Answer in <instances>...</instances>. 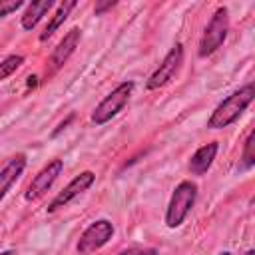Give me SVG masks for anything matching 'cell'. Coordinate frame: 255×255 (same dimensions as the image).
Segmentation results:
<instances>
[{"mask_svg": "<svg viewBox=\"0 0 255 255\" xmlns=\"http://www.w3.org/2000/svg\"><path fill=\"white\" fill-rule=\"evenodd\" d=\"M253 96H255L253 84H247V86L239 88L237 92H233L231 96H227L211 112V116L207 120V128L209 129H223V128L235 124L241 118V114L249 108V104L253 102Z\"/></svg>", "mask_w": 255, "mask_h": 255, "instance_id": "cell-1", "label": "cell"}, {"mask_svg": "<svg viewBox=\"0 0 255 255\" xmlns=\"http://www.w3.org/2000/svg\"><path fill=\"white\" fill-rule=\"evenodd\" d=\"M195 197H197V185L189 179L177 183V187L173 189L171 193V199L167 203V209H165V225L169 229H175L179 227L185 217L189 215L193 203H195Z\"/></svg>", "mask_w": 255, "mask_h": 255, "instance_id": "cell-2", "label": "cell"}, {"mask_svg": "<svg viewBox=\"0 0 255 255\" xmlns=\"http://www.w3.org/2000/svg\"><path fill=\"white\" fill-rule=\"evenodd\" d=\"M227 32H229V12L225 6H219L211 20L207 22L203 34H201V40H199V48H197V56L199 58H207L211 56L215 50L221 48V44L225 42L227 38Z\"/></svg>", "mask_w": 255, "mask_h": 255, "instance_id": "cell-3", "label": "cell"}, {"mask_svg": "<svg viewBox=\"0 0 255 255\" xmlns=\"http://www.w3.org/2000/svg\"><path fill=\"white\" fill-rule=\"evenodd\" d=\"M131 92H133V82H122V84H118L98 106H96V110L92 112V122L96 124V126H104V124H108L112 118H116L122 110H124V106L129 102V98H131Z\"/></svg>", "mask_w": 255, "mask_h": 255, "instance_id": "cell-4", "label": "cell"}, {"mask_svg": "<svg viewBox=\"0 0 255 255\" xmlns=\"http://www.w3.org/2000/svg\"><path fill=\"white\" fill-rule=\"evenodd\" d=\"M114 231L116 229H114L112 221H108V219H98V221L90 223L88 229L80 235L78 245H76V251L80 255H90V253L102 249L114 237Z\"/></svg>", "mask_w": 255, "mask_h": 255, "instance_id": "cell-5", "label": "cell"}, {"mask_svg": "<svg viewBox=\"0 0 255 255\" xmlns=\"http://www.w3.org/2000/svg\"><path fill=\"white\" fill-rule=\"evenodd\" d=\"M183 64V46L181 44H175L167 54L165 58L161 60V64L155 68V72L147 78V84L145 88L147 90H157L161 86H165L169 80H173V76L179 72Z\"/></svg>", "mask_w": 255, "mask_h": 255, "instance_id": "cell-6", "label": "cell"}, {"mask_svg": "<svg viewBox=\"0 0 255 255\" xmlns=\"http://www.w3.org/2000/svg\"><path fill=\"white\" fill-rule=\"evenodd\" d=\"M62 169H64V161H62V159H54V161H50L48 165H44V167L34 175V179L30 181V185H28V189H26V193H24L26 201H36V199H40V197L52 187V183L58 179V175L62 173Z\"/></svg>", "mask_w": 255, "mask_h": 255, "instance_id": "cell-7", "label": "cell"}, {"mask_svg": "<svg viewBox=\"0 0 255 255\" xmlns=\"http://www.w3.org/2000/svg\"><path fill=\"white\" fill-rule=\"evenodd\" d=\"M94 181H96V175H94V171H82L80 175H76L52 201H50V205H48V211L52 213V211H56V209H60V207H64V205H68L74 197H78L80 193H84V191H88L92 185H94Z\"/></svg>", "mask_w": 255, "mask_h": 255, "instance_id": "cell-8", "label": "cell"}, {"mask_svg": "<svg viewBox=\"0 0 255 255\" xmlns=\"http://www.w3.org/2000/svg\"><path fill=\"white\" fill-rule=\"evenodd\" d=\"M80 38H82V30H80V28H72V30L58 42V46L54 48V52H52V56H50V68H52V72L60 70V68L68 62V58L76 52V48H78V44H80Z\"/></svg>", "mask_w": 255, "mask_h": 255, "instance_id": "cell-9", "label": "cell"}, {"mask_svg": "<svg viewBox=\"0 0 255 255\" xmlns=\"http://www.w3.org/2000/svg\"><path fill=\"white\" fill-rule=\"evenodd\" d=\"M24 169H26V155H24V153L14 155V157L0 169V201L4 199V195L8 193V189L16 183V179L22 175Z\"/></svg>", "mask_w": 255, "mask_h": 255, "instance_id": "cell-10", "label": "cell"}, {"mask_svg": "<svg viewBox=\"0 0 255 255\" xmlns=\"http://www.w3.org/2000/svg\"><path fill=\"white\" fill-rule=\"evenodd\" d=\"M217 149H219V143L217 141H211V143H205L201 145L199 149H195V153L191 155L189 159V171L193 175H203L207 173V169L211 167L215 155H217Z\"/></svg>", "mask_w": 255, "mask_h": 255, "instance_id": "cell-11", "label": "cell"}, {"mask_svg": "<svg viewBox=\"0 0 255 255\" xmlns=\"http://www.w3.org/2000/svg\"><path fill=\"white\" fill-rule=\"evenodd\" d=\"M52 6H54L52 0H40V2H30V4H26V10H24L22 20H20L22 28H24V30H34V28L38 26V22L50 12Z\"/></svg>", "mask_w": 255, "mask_h": 255, "instance_id": "cell-12", "label": "cell"}, {"mask_svg": "<svg viewBox=\"0 0 255 255\" xmlns=\"http://www.w3.org/2000/svg\"><path fill=\"white\" fill-rule=\"evenodd\" d=\"M76 4H78L76 0H68V2H60V4H58L56 14H54V16H52V20L48 22L46 30L40 34V42H46V40H48V38H50V36H52V34H54V32H56L64 22H66V18H68V16H70V12L76 8Z\"/></svg>", "mask_w": 255, "mask_h": 255, "instance_id": "cell-13", "label": "cell"}, {"mask_svg": "<svg viewBox=\"0 0 255 255\" xmlns=\"http://www.w3.org/2000/svg\"><path fill=\"white\" fill-rule=\"evenodd\" d=\"M253 137H255V133H253V131H249V133H247V137H245V147H243V153H241V159H239V165H237V169H239V171H249V169L255 165Z\"/></svg>", "mask_w": 255, "mask_h": 255, "instance_id": "cell-14", "label": "cell"}, {"mask_svg": "<svg viewBox=\"0 0 255 255\" xmlns=\"http://www.w3.org/2000/svg\"><path fill=\"white\" fill-rule=\"evenodd\" d=\"M22 64H24V56H20V54H10V56H6V58L0 62V82L6 80L8 76H12Z\"/></svg>", "mask_w": 255, "mask_h": 255, "instance_id": "cell-15", "label": "cell"}, {"mask_svg": "<svg viewBox=\"0 0 255 255\" xmlns=\"http://www.w3.org/2000/svg\"><path fill=\"white\" fill-rule=\"evenodd\" d=\"M22 6H24V2H20V0H0V18L20 10Z\"/></svg>", "mask_w": 255, "mask_h": 255, "instance_id": "cell-16", "label": "cell"}, {"mask_svg": "<svg viewBox=\"0 0 255 255\" xmlns=\"http://www.w3.org/2000/svg\"><path fill=\"white\" fill-rule=\"evenodd\" d=\"M118 255H157V249H153V247H139V245H133V247L122 249Z\"/></svg>", "mask_w": 255, "mask_h": 255, "instance_id": "cell-17", "label": "cell"}, {"mask_svg": "<svg viewBox=\"0 0 255 255\" xmlns=\"http://www.w3.org/2000/svg\"><path fill=\"white\" fill-rule=\"evenodd\" d=\"M114 6H116V2H100V4H96L94 12H96V16H100V14H104L106 10H110V8H114Z\"/></svg>", "mask_w": 255, "mask_h": 255, "instance_id": "cell-18", "label": "cell"}, {"mask_svg": "<svg viewBox=\"0 0 255 255\" xmlns=\"http://www.w3.org/2000/svg\"><path fill=\"white\" fill-rule=\"evenodd\" d=\"M0 255H12V251H4V253H0Z\"/></svg>", "mask_w": 255, "mask_h": 255, "instance_id": "cell-19", "label": "cell"}, {"mask_svg": "<svg viewBox=\"0 0 255 255\" xmlns=\"http://www.w3.org/2000/svg\"><path fill=\"white\" fill-rule=\"evenodd\" d=\"M245 255H255V253H253V249H249V251H247Z\"/></svg>", "mask_w": 255, "mask_h": 255, "instance_id": "cell-20", "label": "cell"}, {"mask_svg": "<svg viewBox=\"0 0 255 255\" xmlns=\"http://www.w3.org/2000/svg\"><path fill=\"white\" fill-rule=\"evenodd\" d=\"M219 255H231V253H229V251H223V253H219Z\"/></svg>", "mask_w": 255, "mask_h": 255, "instance_id": "cell-21", "label": "cell"}]
</instances>
